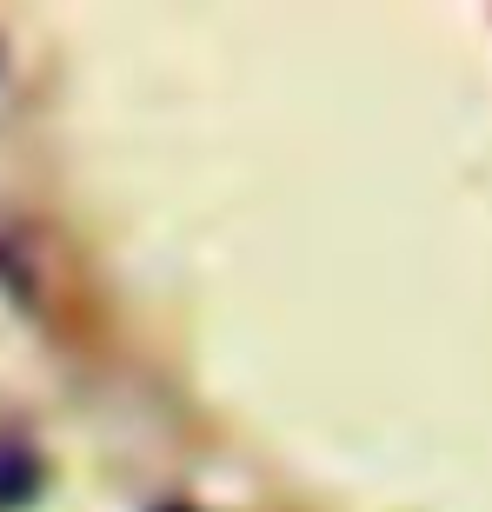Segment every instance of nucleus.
Wrapping results in <instances>:
<instances>
[{
	"label": "nucleus",
	"instance_id": "nucleus-1",
	"mask_svg": "<svg viewBox=\"0 0 492 512\" xmlns=\"http://www.w3.org/2000/svg\"><path fill=\"white\" fill-rule=\"evenodd\" d=\"M40 493V459L20 439H0V506H27Z\"/></svg>",
	"mask_w": 492,
	"mask_h": 512
}]
</instances>
